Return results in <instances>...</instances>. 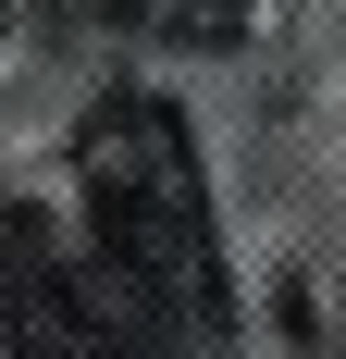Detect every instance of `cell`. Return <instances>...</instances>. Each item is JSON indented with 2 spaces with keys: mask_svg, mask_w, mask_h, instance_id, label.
I'll return each instance as SVG.
<instances>
[{
  "mask_svg": "<svg viewBox=\"0 0 346 359\" xmlns=\"http://www.w3.org/2000/svg\"><path fill=\"white\" fill-rule=\"evenodd\" d=\"M0 347L13 359H186L137 297L99 273V248H74L37 198L0 211Z\"/></svg>",
  "mask_w": 346,
  "mask_h": 359,
  "instance_id": "cell-2",
  "label": "cell"
},
{
  "mask_svg": "<svg viewBox=\"0 0 346 359\" xmlns=\"http://www.w3.org/2000/svg\"><path fill=\"white\" fill-rule=\"evenodd\" d=\"M74 198L99 236V273L137 297L173 347H223L235 334V285H223V236H210V186L186 111L148 87H111L74 124Z\"/></svg>",
  "mask_w": 346,
  "mask_h": 359,
  "instance_id": "cell-1",
  "label": "cell"
},
{
  "mask_svg": "<svg viewBox=\"0 0 346 359\" xmlns=\"http://www.w3.org/2000/svg\"><path fill=\"white\" fill-rule=\"evenodd\" d=\"M111 25L161 37V50H247L272 25V0H111Z\"/></svg>",
  "mask_w": 346,
  "mask_h": 359,
  "instance_id": "cell-3",
  "label": "cell"
}]
</instances>
